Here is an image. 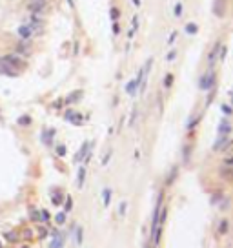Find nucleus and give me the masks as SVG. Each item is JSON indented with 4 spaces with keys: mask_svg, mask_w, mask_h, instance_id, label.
Listing matches in <instances>:
<instances>
[{
    "mask_svg": "<svg viewBox=\"0 0 233 248\" xmlns=\"http://www.w3.org/2000/svg\"><path fill=\"white\" fill-rule=\"evenodd\" d=\"M215 84H217V75H215L213 69L202 73L200 79H199V89H200V91H210V89L215 88Z\"/></svg>",
    "mask_w": 233,
    "mask_h": 248,
    "instance_id": "1",
    "label": "nucleus"
},
{
    "mask_svg": "<svg viewBox=\"0 0 233 248\" xmlns=\"http://www.w3.org/2000/svg\"><path fill=\"white\" fill-rule=\"evenodd\" d=\"M233 131L231 122L228 121V117H222L219 126H217V137H230V133Z\"/></svg>",
    "mask_w": 233,
    "mask_h": 248,
    "instance_id": "2",
    "label": "nucleus"
},
{
    "mask_svg": "<svg viewBox=\"0 0 233 248\" xmlns=\"http://www.w3.org/2000/svg\"><path fill=\"white\" fill-rule=\"evenodd\" d=\"M27 26L33 29V33H42L44 20L40 18V15H31V16H29V20H27Z\"/></svg>",
    "mask_w": 233,
    "mask_h": 248,
    "instance_id": "3",
    "label": "nucleus"
},
{
    "mask_svg": "<svg viewBox=\"0 0 233 248\" xmlns=\"http://www.w3.org/2000/svg\"><path fill=\"white\" fill-rule=\"evenodd\" d=\"M2 58H4L11 68H15L16 71L24 66V60H22V57H18V55H5V57H2Z\"/></svg>",
    "mask_w": 233,
    "mask_h": 248,
    "instance_id": "4",
    "label": "nucleus"
},
{
    "mask_svg": "<svg viewBox=\"0 0 233 248\" xmlns=\"http://www.w3.org/2000/svg\"><path fill=\"white\" fill-rule=\"evenodd\" d=\"M230 228H231V225H230V221H228L226 217L219 219V225H217V236H219V237L228 236V234H230Z\"/></svg>",
    "mask_w": 233,
    "mask_h": 248,
    "instance_id": "5",
    "label": "nucleus"
},
{
    "mask_svg": "<svg viewBox=\"0 0 233 248\" xmlns=\"http://www.w3.org/2000/svg\"><path fill=\"white\" fill-rule=\"evenodd\" d=\"M64 119H66L67 122L75 124V126H80V124H82V115H80L78 111H73V110H67L66 115H64Z\"/></svg>",
    "mask_w": 233,
    "mask_h": 248,
    "instance_id": "6",
    "label": "nucleus"
},
{
    "mask_svg": "<svg viewBox=\"0 0 233 248\" xmlns=\"http://www.w3.org/2000/svg\"><path fill=\"white\" fill-rule=\"evenodd\" d=\"M91 146H93V144L86 141V142H84V144L80 146V150L77 152V155H75V162H82V161L86 159V155H87V153L91 152Z\"/></svg>",
    "mask_w": 233,
    "mask_h": 248,
    "instance_id": "7",
    "label": "nucleus"
},
{
    "mask_svg": "<svg viewBox=\"0 0 233 248\" xmlns=\"http://www.w3.org/2000/svg\"><path fill=\"white\" fill-rule=\"evenodd\" d=\"M221 46H222V42H215V46L211 47V51H210V55H208V64H210V68H213V64L219 60V51H221Z\"/></svg>",
    "mask_w": 233,
    "mask_h": 248,
    "instance_id": "8",
    "label": "nucleus"
},
{
    "mask_svg": "<svg viewBox=\"0 0 233 248\" xmlns=\"http://www.w3.org/2000/svg\"><path fill=\"white\" fill-rule=\"evenodd\" d=\"M51 245H49V248H64V236L58 232V230H53L51 232Z\"/></svg>",
    "mask_w": 233,
    "mask_h": 248,
    "instance_id": "9",
    "label": "nucleus"
},
{
    "mask_svg": "<svg viewBox=\"0 0 233 248\" xmlns=\"http://www.w3.org/2000/svg\"><path fill=\"white\" fill-rule=\"evenodd\" d=\"M27 9H29L33 15H40V13L46 9V2H44V0H33V2H29Z\"/></svg>",
    "mask_w": 233,
    "mask_h": 248,
    "instance_id": "10",
    "label": "nucleus"
},
{
    "mask_svg": "<svg viewBox=\"0 0 233 248\" xmlns=\"http://www.w3.org/2000/svg\"><path fill=\"white\" fill-rule=\"evenodd\" d=\"M0 73H2V75H7V77H16V75H18V71H16L15 68H11L2 57H0Z\"/></svg>",
    "mask_w": 233,
    "mask_h": 248,
    "instance_id": "11",
    "label": "nucleus"
},
{
    "mask_svg": "<svg viewBox=\"0 0 233 248\" xmlns=\"http://www.w3.org/2000/svg\"><path fill=\"white\" fill-rule=\"evenodd\" d=\"M213 13H215L219 18H224V15H226V0H215V4H213Z\"/></svg>",
    "mask_w": 233,
    "mask_h": 248,
    "instance_id": "12",
    "label": "nucleus"
},
{
    "mask_svg": "<svg viewBox=\"0 0 233 248\" xmlns=\"http://www.w3.org/2000/svg\"><path fill=\"white\" fill-rule=\"evenodd\" d=\"M139 26H140V18H139V15H133V18H131V27H129V31H128V38L131 40L133 37H135V33L139 31Z\"/></svg>",
    "mask_w": 233,
    "mask_h": 248,
    "instance_id": "13",
    "label": "nucleus"
},
{
    "mask_svg": "<svg viewBox=\"0 0 233 248\" xmlns=\"http://www.w3.org/2000/svg\"><path fill=\"white\" fill-rule=\"evenodd\" d=\"M200 119H202V113H199V115H191V117H190V121H188V124H186V130H188V131H195V128L199 126Z\"/></svg>",
    "mask_w": 233,
    "mask_h": 248,
    "instance_id": "14",
    "label": "nucleus"
},
{
    "mask_svg": "<svg viewBox=\"0 0 233 248\" xmlns=\"http://www.w3.org/2000/svg\"><path fill=\"white\" fill-rule=\"evenodd\" d=\"M16 31H18V37H20L22 40H27V38H29V37L33 35V29H31V27H29L27 24H24V26H20V27H18Z\"/></svg>",
    "mask_w": 233,
    "mask_h": 248,
    "instance_id": "15",
    "label": "nucleus"
},
{
    "mask_svg": "<svg viewBox=\"0 0 233 248\" xmlns=\"http://www.w3.org/2000/svg\"><path fill=\"white\" fill-rule=\"evenodd\" d=\"M126 93L128 95H131V97H135L137 93H139V82L133 79V80H129L128 84H126Z\"/></svg>",
    "mask_w": 233,
    "mask_h": 248,
    "instance_id": "16",
    "label": "nucleus"
},
{
    "mask_svg": "<svg viewBox=\"0 0 233 248\" xmlns=\"http://www.w3.org/2000/svg\"><path fill=\"white\" fill-rule=\"evenodd\" d=\"M53 137H55V130H44L42 131V142L46 146H49L53 142Z\"/></svg>",
    "mask_w": 233,
    "mask_h": 248,
    "instance_id": "17",
    "label": "nucleus"
},
{
    "mask_svg": "<svg viewBox=\"0 0 233 248\" xmlns=\"http://www.w3.org/2000/svg\"><path fill=\"white\" fill-rule=\"evenodd\" d=\"M86 173H87L86 166H80V168H78V173H77V186H78V188H82V186H84V181H86Z\"/></svg>",
    "mask_w": 233,
    "mask_h": 248,
    "instance_id": "18",
    "label": "nucleus"
},
{
    "mask_svg": "<svg viewBox=\"0 0 233 248\" xmlns=\"http://www.w3.org/2000/svg\"><path fill=\"white\" fill-rule=\"evenodd\" d=\"M111 195H113V190H111V188H104V190H102V203H104L106 208L111 204Z\"/></svg>",
    "mask_w": 233,
    "mask_h": 248,
    "instance_id": "19",
    "label": "nucleus"
},
{
    "mask_svg": "<svg viewBox=\"0 0 233 248\" xmlns=\"http://www.w3.org/2000/svg\"><path fill=\"white\" fill-rule=\"evenodd\" d=\"M82 99V91L80 89H77V91H73L71 95H67L66 97V104H73V102H78Z\"/></svg>",
    "mask_w": 233,
    "mask_h": 248,
    "instance_id": "20",
    "label": "nucleus"
},
{
    "mask_svg": "<svg viewBox=\"0 0 233 248\" xmlns=\"http://www.w3.org/2000/svg\"><path fill=\"white\" fill-rule=\"evenodd\" d=\"M75 243H77V246H80L82 245V241H84V228L82 226H75Z\"/></svg>",
    "mask_w": 233,
    "mask_h": 248,
    "instance_id": "21",
    "label": "nucleus"
},
{
    "mask_svg": "<svg viewBox=\"0 0 233 248\" xmlns=\"http://www.w3.org/2000/svg\"><path fill=\"white\" fill-rule=\"evenodd\" d=\"M182 13H184V4H182L180 0H177L175 5H173V16H175V18H180Z\"/></svg>",
    "mask_w": 233,
    "mask_h": 248,
    "instance_id": "22",
    "label": "nucleus"
},
{
    "mask_svg": "<svg viewBox=\"0 0 233 248\" xmlns=\"http://www.w3.org/2000/svg\"><path fill=\"white\" fill-rule=\"evenodd\" d=\"M177 175H179V168H177V166H173V168L170 170V173H168V179H166V186H171V184H173V181L177 179Z\"/></svg>",
    "mask_w": 233,
    "mask_h": 248,
    "instance_id": "23",
    "label": "nucleus"
},
{
    "mask_svg": "<svg viewBox=\"0 0 233 248\" xmlns=\"http://www.w3.org/2000/svg\"><path fill=\"white\" fill-rule=\"evenodd\" d=\"M221 175H222L226 181H233V168H228V166H224V168L221 170Z\"/></svg>",
    "mask_w": 233,
    "mask_h": 248,
    "instance_id": "24",
    "label": "nucleus"
},
{
    "mask_svg": "<svg viewBox=\"0 0 233 248\" xmlns=\"http://www.w3.org/2000/svg\"><path fill=\"white\" fill-rule=\"evenodd\" d=\"M186 33L188 35H197V31H199V26L195 24V22H190V24H186Z\"/></svg>",
    "mask_w": 233,
    "mask_h": 248,
    "instance_id": "25",
    "label": "nucleus"
},
{
    "mask_svg": "<svg viewBox=\"0 0 233 248\" xmlns=\"http://www.w3.org/2000/svg\"><path fill=\"white\" fill-rule=\"evenodd\" d=\"M173 80H175V75L173 73H166V77H164V88L170 89L173 86Z\"/></svg>",
    "mask_w": 233,
    "mask_h": 248,
    "instance_id": "26",
    "label": "nucleus"
},
{
    "mask_svg": "<svg viewBox=\"0 0 233 248\" xmlns=\"http://www.w3.org/2000/svg\"><path fill=\"white\" fill-rule=\"evenodd\" d=\"M109 16H111V20H113V22H118V18H120V9L113 5V7L109 9Z\"/></svg>",
    "mask_w": 233,
    "mask_h": 248,
    "instance_id": "27",
    "label": "nucleus"
},
{
    "mask_svg": "<svg viewBox=\"0 0 233 248\" xmlns=\"http://www.w3.org/2000/svg\"><path fill=\"white\" fill-rule=\"evenodd\" d=\"M16 51L18 53H22V55H29V44H26V42H20L18 46H16Z\"/></svg>",
    "mask_w": 233,
    "mask_h": 248,
    "instance_id": "28",
    "label": "nucleus"
},
{
    "mask_svg": "<svg viewBox=\"0 0 233 248\" xmlns=\"http://www.w3.org/2000/svg\"><path fill=\"white\" fill-rule=\"evenodd\" d=\"M190 157H191V146H190V144H186V146H184V150H182V161H184V162H188V161H190Z\"/></svg>",
    "mask_w": 233,
    "mask_h": 248,
    "instance_id": "29",
    "label": "nucleus"
},
{
    "mask_svg": "<svg viewBox=\"0 0 233 248\" xmlns=\"http://www.w3.org/2000/svg\"><path fill=\"white\" fill-rule=\"evenodd\" d=\"M221 110H222L224 117H230V115H233V106H230V104H222V106H221Z\"/></svg>",
    "mask_w": 233,
    "mask_h": 248,
    "instance_id": "30",
    "label": "nucleus"
},
{
    "mask_svg": "<svg viewBox=\"0 0 233 248\" xmlns=\"http://www.w3.org/2000/svg\"><path fill=\"white\" fill-rule=\"evenodd\" d=\"M55 223H57V225H64V223H66V212H58V214L55 215Z\"/></svg>",
    "mask_w": 233,
    "mask_h": 248,
    "instance_id": "31",
    "label": "nucleus"
},
{
    "mask_svg": "<svg viewBox=\"0 0 233 248\" xmlns=\"http://www.w3.org/2000/svg\"><path fill=\"white\" fill-rule=\"evenodd\" d=\"M179 38V31H171L170 37H168V46H173V42Z\"/></svg>",
    "mask_w": 233,
    "mask_h": 248,
    "instance_id": "32",
    "label": "nucleus"
},
{
    "mask_svg": "<svg viewBox=\"0 0 233 248\" xmlns=\"http://www.w3.org/2000/svg\"><path fill=\"white\" fill-rule=\"evenodd\" d=\"M126 210H128V201H122L120 206H118V215L124 217V215H126Z\"/></svg>",
    "mask_w": 233,
    "mask_h": 248,
    "instance_id": "33",
    "label": "nucleus"
},
{
    "mask_svg": "<svg viewBox=\"0 0 233 248\" xmlns=\"http://www.w3.org/2000/svg\"><path fill=\"white\" fill-rule=\"evenodd\" d=\"M53 204H62V194L60 192H53Z\"/></svg>",
    "mask_w": 233,
    "mask_h": 248,
    "instance_id": "34",
    "label": "nucleus"
},
{
    "mask_svg": "<svg viewBox=\"0 0 233 248\" xmlns=\"http://www.w3.org/2000/svg\"><path fill=\"white\" fill-rule=\"evenodd\" d=\"M224 166H228V168H233V153H230L228 157H224Z\"/></svg>",
    "mask_w": 233,
    "mask_h": 248,
    "instance_id": "35",
    "label": "nucleus"
},
{
    "mask_svg": "<svg viewBox=\"0 0 233 248\" xmlns=\"http://www.w3.org/2000/svg\"><path fill=\"white\" fill-rule=\"evenodd\" d=\"M226 53H228V47L222 44V46H221V51H219V60H224V58H226Z\"/></svg>",
    "mask_w": 233,
    "mask_h": 248,
    "instance_id": "36",
    "label": "nucleus"
},
{
    "mask_svg": "<svg viewBox=\"0 0 233 248\" xmlns=\"http://www.w3.org/2000/svg\"><path fill=\"white\" fill-rule=\"evenodd\" d=\"M175 58H177V49H170V53H168L166 60H168V62H173Z\"/></svg>",
    "mask_w": 233,
    "mask_h": 248,
    "instance_id": "37",
    "label": "nucleus"
},
{
    "mask_svg": "<svg viewBox=\"0 0 233 248\" xmlns=\"http://www.w3.org/2000/svg\"><path fill=\"white\" fill-rule=\"evenodd\" d=\"M66 152H67V150H66V146H64V144L57 146V155H58V157H64V155H66Z\"/></svg>",
    "mask_w": 233,
    "mask_h": 248,
    "instance_id": "38",
    "label": "nucleus"
},
{
    "mask_svg": "<svg viewBox=\"0 0 233 248\" xmlns=\"http://www.w3.org/2000/svg\"><path fill=\"white\" fill-rule=\"evenodd\" d=\"M111 155H113V150H109L106 155H104V159H102V166H106L108 162H109V159H111Z\"/></svg>",
    "mask_w": 233,
    "mask_h": 248,
    "instance_id": "39",
    "label": "nucleus"
},
{
    "mask_svg": "<svg viewBox=\"0 0 233 248\" xmlns=\"http://www.w3.org/2000/svg\"><path fill=\"white\" fill-rule=\"evenodd\" d=\"M40 221H44V223L49 221V212H47V210H42V212H40Z\"/></svg>",
    "mask_w": 233,
    "mask_h": 248,
    "instance_id": "40",
    "label": "nucleus"
},
{
    "mask_svg": "<svg viewBox=\"0 0 233 248\" xmlns=\"http://www.w3.org/2000/svg\"><path fill=\"white\" fill-rule=\"evenodd\" d=\"M221 199H222V192H219V194H215V195L211 197V203H213V204H217V203H221Z\"/></svg>",
    "mask_w": 233,
    "mask_h": 248,
    "instance_id": "41",
    "label": "nucleus"
},
{
    "mask_svg": "<svg viewBox=\"0 0 233 248\" xmlns=\"http://www.w3.org/2000/svg\"><path fill=\"white\" fill-rule=\"evenodd\" d=\"M71 208H73V201H71V197L67 195V197H66V214H67Z\"/></svg>",
    "mask_w": 233,
    "mask_h": 248,
    "instance_id": "42",
    "label": "nucleus"
},
{
    "mask_svg": "<svg viewBox=\"0 0 233 248\" xmlns=\"http://www.w3.org/2000/svg\"><path fill=\"white\" fill-rule=\"evenodd\" d=\"M4 237H5V239H9V241H16V234H13V232H5V234H4Z\"/></svg>",
    "mask_w": 233,
    "mask_h": 248,
    "instance_id": "43",
    "label": "nucleus"
},
{
    "mask_svg": "<svg viewBox=\"0 0 233 248\" xmlns=\"http://www.w3.org/2000/svg\"><path fill=\"white\" fill-rule=\"evenodd\" d=\"M113 35H120V24L113 22Z\"/></svg>",
    "mask_w": 233,
    "mask_h": 248,
    "instance_id": "44",
    "label": "nucleus"
},
{
    "mask_svg": "<svg viewBox=\"0 0 233 248\" xmlns=\"http://www.w3.org/2000/svg\"><path fill=\"white\" fill-rule=\"evenodd\" d=\"M29 122H31L29 117H20V119H18V124H29Z\"/></svg>",
    "mask_w": 233,
    "mask_h": 248,
    "instance_id": "45",
    "label": "nucleus"
},
{
    "mask_svg": "<svg viewBox=\"0 0 233 248\" xmlns=\"http://www.w3.org/2000/svg\"><path fill=\"white\" fill-rule=\"evenodd\" d=\"M31 219H40V212H35V210H31Z\"/></svg>",
    "mask_w": 233,
    "mask_h": 248,
    "instance_id": "46",
    "label": "nucleus"
},
{
    "mask_svg": "<svg viewBox=\"0 0 233 248\" xmlns=\"http://www.w3.org/2000/svg\"><path fill=\"white\" fill-rule=\"evenodd\" d=\"M131 2H133L135 7H140V0H131Z\"/></svg>",
    "mask_w": 233,
    "mask_h": 248,
    "instance_id": "47",
    "label": "nucleus"
},
{
    "mask_svg": "<svg viewBox=\"0 0 233 248\" xmlns=\"http://www.w3.org/2000/svg\"><path fill=\"white\" fill-rule=\"evenodd\" d=\"M67 4H69V5H71V7H73V0H67Z\"/></svg>",
    "mask_w": 233,
    "mask_h": 248,
    "instance_id": "48",
    "label": "nucleus"
},
{
    "mask_svg": "<svg viewBox=\"0 0 233 248\" xmlns=\"http://www.w3.org/2000/svg\"><path fill=\"white\" fill-rule=\"evenodd\" d=\"M144 248H153V246H151V245H149V243H148V245H146V246H144Z\"/></svg>",
    "mask_w": 233,
    "mask_h": 248,
    "instance_id": "49",
    "label": "nucleus"
},
{
    "mask_svg": "<svg viewBox=\"0 0 233 248\" xmlns=\"http://www.w3.org/2000/svg\"><path fill=\"white\" fill-rule=\"evenodd\" d=\"M230 95H231V106H233V91H231V93H230Z\"/></svg>",
    "mask_w": 233,
    "mask_h": 248,
    "instance_id": "50",
    "label": "nucleus"
}]
</instances>
